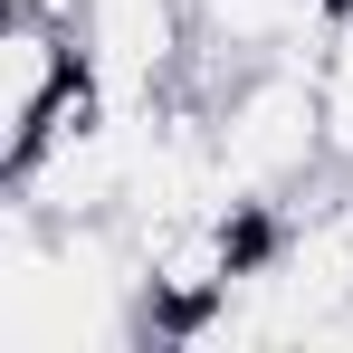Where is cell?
<instances>
[{
	"label": "cell",
	"instance_id": "obj_5",
	"mask_svg": "<svg viewBox=\"0 0 353 353\" xmlns=\"http://www.w3.org/2000/svg\"><path fill=\"white\" fill-rule=\"evenodd\" d=\"M315 86H325V153H334V172H353V0L315 58Z\"/></svg>",
	"mask_w": 353,
	"mask_h": 353
},
{
	"label": "cell",
	"instance_id": "obj_2",
	"mask_svg": "<svg viewBox=\"0 0 353 353\" xmlns=\"http://www.w3.org/2000/svg\"><path fill=\"white\" fill-rule=\"evenodd\" d=\"M77 67L105 105H153L191 86V0H77Z\"/></svg>",
	"mask_w": 353,
	"mask_h": 353
},
{
	"label": "cell",
	"instance_id": "obj_4",
	"mask_svg": "<svg viewBox=\"0 0 353 353\" xmlns=\"http://www.w3.org/2000/svg\"><path fill=\"white\" fill-rule=\"evenodd\" d=\"M344 0H191V96H210L230 67H258V58H325Z\"/></svg>",
	"mask_w": 353,
	"mask_h": 353
},
{
	"label": "cell",
	"instance_id": "obj_1",
	"mask_svg": "<svg viewBox=\"0 0 353 353\" xmlns=\"http://www.w3.org/2000/svg\"><path fill=\"white\" fill-rule=\"evenodd\" d=\"M201 105H210L220 191H230V210H248V220L287 210L305 181L334 172V153H325V86H315V58L230 67Z\"/></svg>",
	"mask_w": 353,
	"mask_h": 353
},
{
	"label": "cell",
	"instance_id": "obj_3",
	"mask_svg": "<svg viewBox=\"0 0 353 353\" xmlns=\"http://www.w3.org/2000/svg\"><path fill=\"white\" fill-rule=\"evenodd\" d=\"M86 86V67H77V19L67 10H39V0H10L0 10V163H19L58 105Z\"/></svg>",
	"mask_w": 353,
	"mask_h": 353
}]
</instances>
